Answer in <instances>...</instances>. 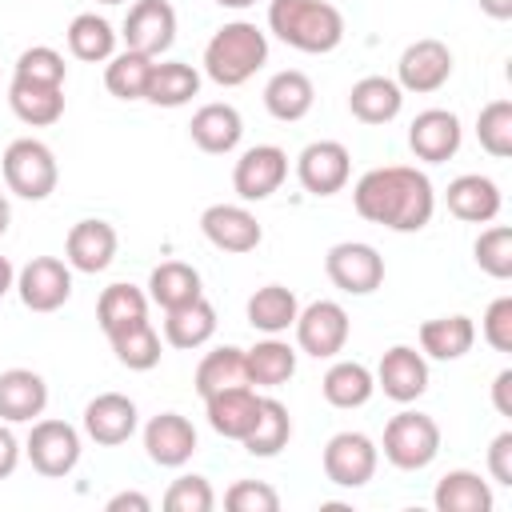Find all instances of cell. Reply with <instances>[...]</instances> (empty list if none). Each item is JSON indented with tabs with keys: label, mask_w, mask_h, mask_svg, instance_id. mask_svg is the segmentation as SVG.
I'll return each instance as SVG.
<instances>
[{
	"label": "cell",
	"mask_w": 512,
	"mask_h": 512,
	"mask_svg": "<svg viewBox=\"0 0 512 512\" xmlns=\"http://www.w3.org/2000/svg\"><path fill=\"white\" fill-rule=\"evenodd\" d=\"M204 412H208V424L216 436L224 440H244L260 416V396L252 384H236V388H224V392H212L204 396Z\"/></svg>",
	"instance_id": "obj_22"
},
{
	"label": "cell",
	"mask_w": 512,
	"mask_h": 512,
	"mask_svg": "<svg viewBox=\"0 0 512 512\" xmlns=\"http://www.w3.org/2000/svg\"><path fill=\"white\" fill-rule=\"evenodd\" d=\"M328 280L348 296H368L384 284V256L364 240H340L324 256Z\"/></svg>",
	"instance_id": "obj_7"
},
{
	"label": "cell",
	"mask_w": 512,
	"mask_h": 512,
	"mask_svg": "<svg viewBox=\"0 0 512 512\" xmlns=\"http://www.w3.org/2000/svg\"><path fill=\"white\" fill-rule=\"evenodd\" d=\"M288 180V152L280 144H252L232 168V188L244 204H260Z\"/></svg>",
	"instance_id": "obj_11"
},
{
	"label": "cell",
	"mask_w": 512,
	"mask_h": 512,
	"mask_svg": "<svg viewBox=\"0 0 512 512\" xmlns=\"http://www.w3.org/2000/svg\"><path fill=\"white\" fill-rule=\"evenodd\" d=\"M352 204L368 224H380L388 232H420L436 212V188L412 164H384L368 168L356 180Z\"/></svg>",
	"instance_id": "obj_1"
},
{
	"label": "cell",
	"mask_w": 512,
	"mask_h": 512,
	"mask_svg": "<svg viewBox=\"0 0 512 512\" xmlns=\"http://www.w3.org/2000/svg\"><path fill=\"white\" fill-rule=\"evenodd\" d=\"M448 80H452V48L436 36L412 40L396 60V84L404 92L428 96V92H440Z\"/></svg>",
	"instance_id": "obj_10"
},
{
	"label": "cell",
	"mask_w": 512,
	"mask_h": 512,
	"mask_svg": "<svg viewBox=\"0 0 512 512\" xmlns=\"http://www.w3.org/2000/svg\"><path fill=\"white\" fill-rule=\"evenodd\" d=\"M196 296H204V288H200V272L192 264L164 260V264L152 268V276H148V300L160 304L164 312L168 308H180V304H188Z\"/></svg>",
	"instance_id": "obj_35"
},
{
	"label": "cell",
	"mask_w": 512,
	"mask_h": 512,
	"mask_svg": "<svg viewBox=\"0 0 512 512\" xmlns=\"http://www.w3.org/2000/svg\"><path fill=\"white\" fill-rule=\"evenodd\" d=\"M264 64H268V36L252 20H232L216 28L212 40L204 44V72L220 88L248 84Z\"/></svg>",
	"instance_id": "obj_3"
},
{
	"label": "cell",
	"mask_w": 512,
	"mask_h": 512,
	"mask_svg": "<svg viewBox=\"0 0 512 512\" xmlns=\"http://www.w3.org/2000/svg\"><path fill=\"white\" fill-rule=\"evenodd\" d=\"M480 336H484L488 348H496V352H512V296H496V300L484 308Z\"/></svg>",
	"instance_id": "obj_47"
},
{
	"label": "cell",
	"mask_w": 512,
	"mask_h": 512,
	"mask_svg": "<svg viewBox=\"0 0 512 512\" xmlns=\"http://www.w3.org/2000/svg\"><path fill=\"white\" fill-rule=\"evenodd\" d=\"M248 324L256 328V332H264V336H280V332H288L292 324H296V312H300V300H296V292L292 288H284V284H264V288H256L252 296H248Z\"/></svg>",
	"instance_id": "obj_33"
},
{
	"label": "cell",
	"mask_w": 512,
	"mask_h": 512,
	"mask_svg": "<svg viewBox=\"0 0 512 512\" xmlns=\"http://www.w3.org/2000/svg\"><path fill=\"white\" fill-rule=\"evenodd\" d=\"M164 508L168 512H212L216 508V492L204 476H176L164 492Z\"/></svg>",
	"instance_id": "obj_45"
},
{
	"label": "cell",
	"mask_w": 512,
	"mask_h": 512,
	"mask_svg": "<svg viewBox=\"0 0 512 512\" xmlns=\"http://www.w3.org/2000/svg\"><path fill=\"white\" fill-rule=\"evenodd\" d=\"M96 4H124V0H96Z\"/></svg>",
	"instance_id": "obj_56"
},
{
	"label": "cell",
	"mask_w": 512,
	"mask_h": 512,
	"mask_svg": "<svg viewBox=\"0 0 512 512\" xmlns=\"http://www.w3.org/2000/svg\"><path fill=\"white\" fill-rule=\"evenodd\" d=\"M120 36H124V48L144 52V56H160L176 40V8L168 0H136L124 16Z\"/></svg>",
	"instance_id": "obj_15"
},
{
	"label": "cell",
	"mask_w": 512,
	"mask_h": 512,
	"mask_svg": "<svg viewBox=\"0 0 512 512\" xmlns=\"http://www.w3.org/2000/svg\"><path fill=\"white\" fill-rule=\"evenodd\" d=\"M4 184L12 196L20 200H48L56 192V180H60V168H56V156L44 140H32V136H20L4 148Z\"/></svg>",
	"instance_id": "obj_5"
},
{
	"label": "cell",
	"mask_w": 512,
	"mask_h": 512,
	"mask_svg": "<svg viewBox=\"0 0 512 512\" xmlns=\"http://www.w3.org/2000/svg\"><path fill=\"white\" fill-rule=\"evenodd\" d=\"M472 344H476V324L464 312L436 316V320L420 324V352L432 360H460L472 352Z\"/></svg>",
	"instance_id": "obj_29"
},
{
	"label": "cell",
	"mask_w": 512,
	"mask_h": 512,
	"mask_svg": "<svg viewBox=\"0 0 512 512\" xmlns=\"http://www.w3.org/2000/svg\"><path fill=\"white\" fill-rule=\"evenodd\" d=\"M460 140H464V128H460V116L448 112V108H424L416 112V120L408 124V148L416 152V160L424 164H444L460 152Z\"/></svg>",
	"instance_id": "obj_17"
},
{
	"label": "cell",
	"mask_w": 512,
	"mask_h": 512,
	"mask_svg": "<svg viewBox=\"0 0 512 512\" xmlns=\"http://www.w3.org/2000/svg\"><path fill=\"white\" fill-rule=\"evenodd\" d=\"M268 32L308 56H324L344 40V12L328 0H272Z\"/></svg>",
	"instance_id": "obj_2"
},
{
	"label": "cell",
	"mask_w": 512,
	"mask_h": 512,
	"mask_svg": "<svg viewBox=\"0 0 512 512\" xmlns=\"http://www.w3.org/2000/svg\"><path fill=\"white\" fill-rule=\"evenodd\" d=\"M292 440V416H288V404L276 400V396H260V416L252 424V432L240 440L252 456H276L284 452Z\"/></svg>",
	"instance_id": "obj_37"
},
{
	"label": "cell",
	"mask_w": 512,
	"mask_h": 512,
	"mask_svg": "<svg viewBox=\"0 0 512 512\" xmlns=\"http://www.w3.org/2000/svg\"><path fill=\"white\" fill-rule=\"evenodd\" d=\"M148 292L144 288H136V284H108L104 292H100V300H96V320H100V328H104V336H112V332H120V328H128V324H140V320H148Z\"/></svg>",
	"instance_id": "obj_36"
},
{
	"label": "cell",
	"mask_w": 512,
	"mask_h": 512,
	"mask_svg": "<svg viewBox=\"0 0 512 512\" xmlns=\"http://www.w3.org/2000/svg\"><path fill=\"white\" fill-rule=\"evenodd\" d=\"M488 476L504 488H512V432H496L488 444Z\"/></svg>",
	"instance_id": "obj_48"
},
{
	"label": "cell",
	"mask_w": 512,
	"mask_h": 512,
	"mask_svg": "<svg viewBox=\"0 0 512 512\" xmlns=\"http://www.w3.org/2000/svg\"><path fill=\"white\" fill-rule=\"evenodd\" d=\"M404 108V88L392 76H360L348 88V112L360 124H392Z\"/></svg>",
	"instance_id": "obj_25"
},
{
	"label": "cell",
	"mask_w": 512,
	"mask_h": 512,
	"mask_svg": "<svg viewBox=\"0 0 512 512\" xmlns=\"http://www.w3.org/2000/svg\"><path fill=\"white\" fill-rule=\"evenodd\" d=\"M432 504H436V512H492L496 500H492V484L480 480V472L452 468L436 480Z\"/></svg>",
	"instance_id": "obj_27"
},
{
	"label": "cell",
	"mask_w": 512,
	"mask_h": 512,
	"mask_svg": "<svg viewBox=\"0 0 512 512\" xmlns=\"http://www.w3.org/2000/svg\"><path fill=\"white\" fill-rule=\"evenodd\" d=\"M384 460L400 472H420L440 456V424L428 412H396L384 424Z\"/></svg>",
	"instance_id": "obj_4"
},
{
	"label": "cell",
	"mask_w": 512,
	"mask_h": 512,
	"mask_svg": "<svg viewBox=\"0 0 512 512\" xmlns=\"http://www.w3.org/2000/svg\"><path fill=\"white\" fill-rule=\"evenodd\" d=\"M12 288H16V268L8 256H0V296H8Z\"/></svg>",
	"instance_id": "obj_53"
},
{
	"label": "cell",
	"mask_w": 512,
	"mask_h": 512,
	"mask_svg": "<svg viewBox=\"0 0 512 512\" xmlns=\"http://www.w3.org/2000/svg\"><path fill=\"white\" fill-rule=\"evenodd\" d=\"M480 12L492 20H512V0H480Z\"/></svg>",
	"instance_id": "obj_52"
},
{
	"label": "cell",
	"mask_w": 512,
	"mask_h": 512,
	"mask_svg": "<svg viewBox=\"0 0 512 512\" xmlns=\"http://www.w3.org/2000/svg\"><path fill=\"white\" fill-rule=\"evenodd\" d=\"M16 464H20V440L8 424H0V480H8L16 472Z\"/></svg>",
	"instance_id": "obj_49"
},
{
	"label": "cell",
	"mask_w": 512,
	"mask_h": 512,
	"mask_svg": "<svg viewBox=\"0 0 512 512\" xmlns=\"http://www.w3.org/2000/svg\"><path fill=\"white\" fill-rule=\"evenodd\" d=\"M64 36H68V52L76 60H84V64H104L116 52V28L104 16H96V12L72 16Z\"/></svg>",
	"instance_id": "obj_40"
},
{
	"label": "cell",
	"mask_w": 512,
	"mask_h": 512,
	"mask_svg": "<svg viewBox=\"0 0 512 512\" xmlns=\"http://www.w3.org/2000/svg\"><path fill=\"white\" fill-rule=\"evenodd\" d=\"M196 392L200 396H212V392H224V388H236V384H248V364H244V348L236 344H220L212 352H204V360L196 364Z\"/></svg>",
	"instance_id": "obj_39"
},
{
	"label": "cell",
	"mask_w": 512,
	"mask_h": 512,
	"mask_svg": "<svg viewBox=\"0 0 512 512\" xmlns=\"http://www.w3.org/2000/svg\"><path fill=\"white\" fill-rule=\"evenodd\" d=\"M188 136H192V144H196L200 152H208V156H228V152L240 144V136H244V120H240V112H236L232 104L212 100V104H200V108L192 112Z\"/></svg>",
	"instance_id": "obj_24"
},
{
	"label": "cell",
	"mask_w": 512,
	"mask_h": 512,
	"mask_svg": "<svg viewBox=\"0 0 512 512\" xmlns=\"http://www.w3.org/2000/svg\"><path fill=\"white\" fill-rule=\"evenodd\" d=\"M324 476L328 484L336 488H364L372 476H376V464H380V448L372 436L364 432H336L328 444H324Z\"/></svg>",
	"instance_id": "obj_8"
},
{
	"label": "cell",
	"mask_w": 512,
	"mask_h": 512,
	"mask_svg": "<svg viewBox=\"0 0 512 512\" xmlns=\"http://www.w3.org/2000/svg\"><path fill=\"white\" fill-rule=\"evenodd\" d=\"M144 452L160 468H180L196 452V428L180 412H160L144 424Z\"/></svg>",
	"instance_id": "obj_20"
},
{
	"label": "cell",
	"mask_w": 512,
	"mask_h": 512,
	"mask_svg": "<svg viewBox=\"0 0 512 512\" xmlns=\"http://www.w3.org/2000/svg\"><path fill=\"white\" fill-rule=\"evenodd\" d=\"M12 76L32 80V84H64V80H68V64H64V56H60L56 48L32 44V48H24V52L16 56Z\"/></svg>",
	"instance_id": "obj_44"
},
{
	"label": "cell",
	"mask_w": 512,
	"mask_h": 512,
	"mask_svg": "<svg viewBox=\"0 0 512 512\" xmlns=\"http://www.w3.org/2000/svg\"><path fill=\"white\" fill-rule=\"evenodd\" d=\"M372 376H376V388L396 404H412L428 392V360L412 344H392L380 356Z\"/></svg>",
	"instance_id": "obj_16"
},
{
	"label": "cell",
	"mask_w": 512,
	"mask_h": 512,
	"mask_svg": "<svg viewBox=\"0 0 512 512\" xmlns=\"http://www.w3.org/2000/svg\"><path fill=\"white\" fill-rule=\"evenodd\" d=\"M104 508H108V512H124V508H132V512H148V508H152V500H148L144 492H116Z\"/></svg>",
	"instance_id": "obj_51"
},
{
	"label": "cell",
	"mask_w": 512,
	"mask_h": 512,
	"mask_svg": "<svg viewBox=\"0 0 512 512\" xmlns=\"http://www.w3.org/2000/svg\"><path fill=\"white\" fill-rule=\"evenodd\" d=\"M352 176V152L340 140H312L296 156V180L308 196H336Z\"/></svg>",
	"instance_id": "obj_13"
},
{
	"label": "cell",
	"mask_w": 512,
	"mask_h": 512,
	"mask_svg": "<svg viewBox=\"0 0 512 512\" xmlns=\"http://www.w3.org/2000/svg\"><path fill=\"white\" fill-rule=\"evenodd\" d=\"M476 140L488 156L508 160L512 156V100H488L476 116Z\"/></svg>",
	"instance_id": "obj_42"
},
{
	"label": "cell",
	"mask_w": 512,
	"mask_h": 512,
	"mask_svg": "<svg viewBox=\"0 0 512 512\" xmlns=\"http://www.w3.org/2000/svg\"><path fill=\"white\" fill-rule=\"evenodd\" d=\"M116 248H120V236L108 220H76L64 240V260L72 272L96 276L116 260Z\"/></svg>",
	"instance_id": "obj_19"
},
{
	"label": "cell",
	"mask_w": 512,
	"mask_h": 512,
	"mask_svg": "<svg viewBox=\"0 0 512 512\" xmlns=\"http://www.w3.org/2000/svg\"><path fill=\"white\" fill-rule=\"evenodd\" d=\"M108 344H112L116 360H120L128 372H148V368H156L160 356H164V344H160V332L152 328V320H140V324H128V328L112 332Z\"/></svg>",
	"instance_id": "obj_41"
},
{
	"label": "cell",
	"mask_w": 512,
	"mask_h": 512,
	"mask_svg": "<svg viewBox=\"0 0 512 512\" xmlns=\"http://www.w3.org/2000/svg\"><path fill=\"white\" fill-rule=\"evenodd\" d=\"M212 336H216V308L204 296H196V300L164 312V340L172 348L192 352V348H204Z\"/></svg>",
	"instance_id": "obj_28"
},
{
	"label": "cell",
	"mask_w": 512,
	"mask_h": 512,
	"mask_svg": "<svg viewBox=\"0 0 512 512\" xmlns=\"http://www.w3.org/2000/svg\"><path fill=\"white\" fill-rule=\"evenodd\" d=\"M48 408V384L32 368L0 372V420L4 424H32Z\"/></svg>",
	"instance_id": "obj_23"
},
{
	"label": "cell",
	"mask_w": 512,
	"mask_h": 512,
	"mask_svg": "<svg viewBox=\"0 0 512 512\" xmlns=\"http://www.w3.org/2000/svg\"><path fill=\"white\" fill-rule=\"evenodd\" d=\"M312 104H316V88H312L308 72H300V68H284L264 84V108H268V116H276L284 124L304 120L312 112Z\"/></svg>",
	"instance_id": "obj_26"
},
{
	"label": "cell",
	"mask_w": 512,
	"mask_h": 512,
	"mask_svg": "<svg viewBox=\"0 0 512 512\" xmlns=\"http://www.w3.org/2000/svg\"><path fill=\"white\" fill-rule=\"evenodd\" d=\"M200 232L212 248L232 252V256H244L264 240L256 212H248L244 204H208L200 212Z\"/></svg>",
	"instance_id": "obj_14"
},
{
	"label": "cell",
	"mask_w": 512,
	"mask_h": 512,
	"mask_svg": "<svg viewBox=\"0 0 512 512\" xmlns=\"http://www.w3.org/2000/svg\"><path fill=\"white\" fill-rule=\"evenodd\" d=\"M8 104L12 112L32 124V128H48L64 116V84H32V80H20L12 76L8 84Z\"/></svg>",
	"instance_id": "obj_30"
},
{
	"label": "cell",
	"mask_w": 512,
	"mask_h": 512,
	"mask_svg": "<svg viewBox=\"0 0 512 512\" xmlns=\"http://www.w3.org/2000/svg\"><path fill=\"white\" fill-rule=\"evenodd\" d=\"M444 204H448V212H452L456 220H464V224H492V220L500 216L504 196H500V184H496L492 176L464 172V176H456V180L448 184Z\"/></svg>",
	"instance_id": "obj_21"
},
{
	"label": "cell",
	"mask_w": 512,
	"mask_h": 512,
	"mask_svg": "<svg viewBox=\"0 0 512 512\" xmlns=\"http://www.w3.org/2000/svg\"><path fill=\"white\" fill-rule=\"evenodd\" d=\"M492 404L500 416H512V368H500L492 380Z\"/></svg>",
	"instance_id": "obj_50"
},
{
	"label": "cell",
	"mask_w": 512,
	"mask_h": 512,
	"mask_svg": "<svg viewBox=\"0 0 512 512\" xmlns=\"http://www.w3.org/2000/svg\"><path fill=\"white\" fill-rule=\"evenodd\" d=\"M16 292L28 312H56L72 296V268L60 256H32L16 272Z\"/></svg>",
	"instance_id": "obj_12"
},
{
	"label": "cell",
	"mask_w": 512,
	"mask_h": 512,
	"mask_svg": "<svg viewBox=\"0 0 512 512\" xmlns=\"http://www.w3.org/2000/svg\"><path fill=\"white\" fill-rule=\"evenodd\" d=\"M136 428H140V412H136V400H128L124 392H100L84 404V436L104 448L132 440Z\"/></svg>",
	"instance_id": "obj_18"
},
{
	"label": "cell",
	"mask_w": 512,
	"mask_h": 512,
	"mask_svg": "<svg viewBox=\"0 0 512 512\" xmlns=\"http://www.w3.org/2000/svg\"><path fill=\"white\" fill-rule=\"evenodd\" d=\"M196 92H200V72L192 64L160 60V64H152V80H148L144 100L156 104V108H184Z\"/></svg>",
	"instance_id": "obj_34"
},
{
	"label": "cell",
	"mask_w": 512,
	"mask_h": 512,
	"mask_svg": "<svg viewBox=\"0 0 512 512\" xmlns=\"http://www.w3.org/2000/svg\"><path fill=\"white\" fill-rule=\"evenodd\" d=\"M224 508L232 512H276L280 508V492L264 480H236L224 492Z\"/></svg>",
	"instance_id": "obj_46"
},
{
	"label": "cell",
	"mask_w": 512,
	"mask_h": 512,
	"mask_svg": "<svg viewBox=\"0 0 512 512\" xmlns=\"http://www.w3.org/2000/svg\"><path fill=\"white\" fill-rule=\"evenodd\" d=\"M472 256H476V268L492 280H508L512 276V228L508 224H492L476 236L472 244Z\"/></svg>",
	"instance_id": "obj_43"
},
{
	"label": "cell",
	"mask_w": 512,
	"mask_h": 512,
	"mask_svg": "<svg viewBox=\"0 0 512 512\" xmlns=\"http://www.w3.org/2000/svg\"><path fill=\"white\" fill-rule=\"evenodd\" d=\"M320 392H324V400L332 404V408H364L368 400H372V392H376V376H372V368L368 364H360V360H336L328 372H324V380H320Z\"/></svg>",
	"instance_id": "obj_32"
},
{
	"label": "cell",
	"mask_w": 512,
	"mask_h": 512,
	"mask_svg": "<svg viewBox=\"0 0 512 512\" xmlns=\"http://www.w3.org/2000/svg\"><path fill=\"white\" fill-rule=\"evenodd\" d=\"M8 224H12V208H8V196L0 192V236L8 232Z\"/></svg>",
	"instance_id": "obj_54"
},
{
	"label": "cell",
	"mask_w": 512,
	"mask_h": 512,
	"mask_svg": "<svg viewBox=\"0 0 512 512\" xmlns=\"http://www.w3.org/2000/svg\"><path fill=\"white\" fill-rule=\"evenodd\" d=\"M152 64L156 56H144V52H112L108 64H104V88L116 96V100H144L148 92V80H152Z\"/></svg>",
	"instance_id": "obj_38"
},
{
	"label": "cell",
	"mask_w": 512,
	"mask_h": 512,
	"mask_svg": "<svg viewBox=\"0 0 512 512\" xmlns=\"http://www.w3.org/2000/svg\"><path fill=\"white\" fill-rule=\"evenodd\" d=\"M216 4H220V8H236V12H240V8H252L256 0H216Z\"/></svg>",
	"instance_id": "obj_55"
},
{
	"label": "cell",
	"mask_w": 512,
	"mask_h": 512,
	"mask_svg": "<svg viewBox=\"0 0 512 512\" xmlns=\"http://www.w3.org/2000/svg\"><path fill=\"white\" fill-rule=\"evenodd\" d=\"M244 364H248L252 388H280L296 376V348L280 336H268V340H256L252 348H244Z\"/></svg>",
	"instance_id": "obj_31"
},
{
	"label": "cell",
	"mask_w": 512,
	"mask_h": 512,
	"mask_svg": "<svg viewBox=\"0 0 512 512\" xmlns=\"http://www.w3.org/2000/svg\"><path fill=\"white\" fill-rule=\"evenodd\" d=\"M24 452L40 476L60 480L80 464V432L68 420H32Z\"/></svg>",
	"instance_id": "obj_9"
},
{
	"label": "cell",
	"mask_w": 512,
	"mask_h": 512,
	"mask_svg": "<svg viewBox=\"0 0 512 512\" xmlns=\"http://www.w3.org/2000/svg\"><path fill=\"white\" fill-rule=\"evenodd\" d=\"M296 344L300 352H308L312 360H332L344 352L348 344V332H352V320L344 312V304L336 300H312L308 308L296 312Z\"/></svg>",
	"instance_id": "obj_6"
}]
</instances>
